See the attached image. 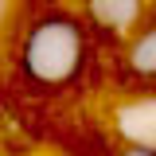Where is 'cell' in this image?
Returning a JSON list of instances; mask_svg holds the SVG:
<instances>
[{"label": "cell", "mask_w": 156, "mask_h": 156, "mask_svg": "<svg viewBox=\"0 0 156 156\" xmlns=\"http://www.w3.org/2000/svg\"><path fill=\"white\" fill-rule=\"evenodd\" d=\"M94 31L70 8H39L12 43V74L35 94H66L90 74Z\"/></svg>", "instance_id": "1"}, {"label": "cell", "mask_w": 156, "mask_h": 156, "mask_svg": "<svg viewBox=\"0 0 156 156\" xmlns=\"http://www.w3.org/2000/svg\"><path fill=\"white\" fill-rule=\"evenodd\" d=\"M117 82L140 98H156V12L125 43H117Z\"/></svg>", "instance_id": "2"}, {"label": "cell", "mask_w": 156, "mask_h": 156, "mask_svg": "<svg viewBox=\"0 0 156 156\" xmlns=\"http://www.w3.org/2000/svg\"><path fill=\"white\" fill-rule=\"evenodd\" d=\"M109 156H156V144H144V140H129V144H121L117 152Z\"/></svg>", "instance_id": "4"}, {"label": "cell", "mask_w": 156, "mask_h": 156, "mask_svg": "<svg viewBox=\"0 0 156 156\" xmlns=\"http://www.w3.org/2000/svg\"><path fill=\"white\" fill-rule=\"evenodd\" d=\"M152 12V0H78V16L86 20L94 39H105L113 47L125 43Z\"/></svg>", "instance_id": "3"}]
</instances>
